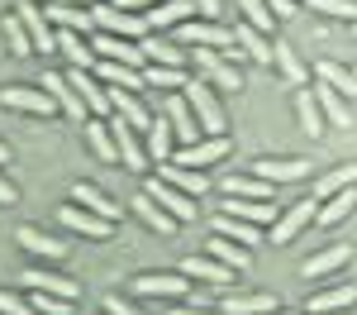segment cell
<instances>
[{
	"mask_svg": "<svg viewBox=\"0 0 357 315\" xmlns=\"http://www.w3.org/2000/svg\"><path fill=\"white\" fill-rule=\"evenodd\" d=\"M186 105H191V115H195V124L205 129V139H224L229 134V110H224V101H220V91L205 82H186Z\"/></svg>",
	"mask_w": 357,
	"mask_h": 315,
	"instance_id": "cell-1",
	"label": "cell"
},
{
	"mask_svg": "<svg viewBox=\"0 0 357 315\" xmlns=\"http://www.w3.org/2000/svg\"><path fill=\"white\" fill-rule=\"evenodd\" d=\"M91 15H96V34H114V38H148L153 24H148V15H134V10H119L110 0H100V5H91Z\"/></svg>",
	"mask_w": 357,
	"mask_h": 315,
	"instance_id": "cell-2",
	"label": "cell"
},
{
	"mask_svg": "<svg viewBox=\"0 0 357 315\" xmlns=\"http://www.w3.org/2000/svg\"><path fill=\"white\" fill-rule=\"evenodd\" d=\"M195 67L215 91H243V67H234L220 48H195Z\"/></svg>",
	"mask_w": 357,
	"mask_h": 315,
	"instance_id": "cell-3",
	"label": "cell"
},
{
	"mask_svg": "<svg viewBox=\"0 0 357 315\" xmlns=\"http://www.w3.org/2000/svg\"><path fill=\"white\" fill-rule=\"evenodd\" d=\"M143 191L158 200L176 225H191V220H195V200L186 196V191H176L172 182H162V177H143Z\"/></svg>",
	"mask_w": 357,
	"mask_h": 315,
	"instance_id": "cell-4",
	"label": "cell"
},
{
	"mask_svg": "<svg viewBox=\"0 0 357 315\" xmlns=\"http://www.w3.org/2000/svg\"><path fill=\"white\" fill-rule=\"evenodd\" d=\"M15 15L24 20L29 38H33V53H48V57H53L57 53V29H53V20H48V10H43L38 0H24Z\"/></svg>",
	"mask_w": 357,
	"mask_h": 315,
	"instance_id": "cell-5",
	"label": "cell"
},
{
	"mask_svg": "<svg viewBox=\"0 0 357 315\" xmlns=\"http://www.w3.org/2000/svg\"><path fill=\"white\" fill-rule=\"evenodd\" d=\"M314 210H319V200H314V196H301L296 205H286V210L272 220V234H267V239H272V244H291V239H296V234L314 220Z\"/></svg>",
	"mask_w": 357,
	"mask_h": 315,
	"instance_id": "cell-6",
	"label": "cell"
},
{
	"mask_svg": "<svg viewBox=\"0 0 357 315\" xmlns=\"http://www.w3.org/2000/svg\"><path fill=\"white\" fill-rule=\"evenodd\" d=\"M176 272H186L191 282H205V286H234V268H224L215 254H191V258H181L176 263Z\"/></svg>",
	"mask_w": 357,
	"mask_h": 315,
	"instance_id": "cell-7",
	"label": "cell"
},
{
	"mask_svg": "<svg viewBox=\"0 0 357 315\" xmlns=\"http://www.w3.org/2000/svg\"><path fill=\"white\" fill-rule=\"evenodd\" d=\"M91 48H96V57L100 62H124V67H148V57H143V43H134V38H114V34H96L91 38Z\"/></svg>",
	"mask_w": 357,
	"mask_h": 315,
	"instance_id": "cell-8",
	"label": "cell"
},
{
	"mask_svg": "<svg viewBox=\"0 0 357 315\" xmlns=\"http://www.w3.org/2000/svg\"><path fill=\"white\" fill-rule=\"evenodd\" d=\"M38 86L57 101V115H67V119H91V110L82 105V96L72 91V82H67V72H43Z\"/></svg>",
	"mask_w": 357,
	"mask_h": 315,
	"instance_id": "cell-9",
	"label": "cell"
},
{
	"mask_svg": "<svg viewBox=\"0 0 357 315\" xmlns=\"http://www.w3.org/2000/svg\"><path fill=\"white\" fill-rule=\"evenodd\" d=\"M310 172H314L310 158H257V163H252V177H262V182H272V186L301 182V177H310Z\"/></svg>",
	"mask_w": 357,
	"mask_h": 315,
	"instance_id": "cell-10",
	"label": "cell"
},
{
	"mask_svg": "<svg viewBox=\"0 0 357 315\" xmlns=\"http://www.w3.org/2000/svg\"><path fill=\"white\" fill-rule=\"evenodd\" d=\"M0 101H5L10 110H24V115H57V101L43 86H5Z\"/></svg>",
	"mask_w": 357,
	"mask_h": 315,
	"instance_id": "cell-11",
	"label": "cell"
},
{
	"mask_svg": "<svg viewBox=\"0 0 357 315\" xmlns=\"http://www.w3.org/2000/svg\"><path fill=\"white\" fill-rule=\"evenodd\" d=\"M220 158H229V134L224 139H195V143H186L181 153H172V163L176 168H210V163H220Z\"/></svg>",
	"mask_w": 357,
	"mask_h": 315,
	"instance_id": "cell-12",
	"label": "cell"
},
{
	"mask_svg": "<svg viewBox=\"0 0 357 315\" xmlns=\"http://www.w3.org/2000/svg\"><path fill=\"white\" fill-rule=\"evenodd\" d=\"M138 296H167V301H181L191 291V277L186 272H143L134 282Z\"/></svg>",
	"mask_w": 357,
	"mask_h": 315,
	"instance_id": "cell-13",
	"label": "cell"
},
{
	"mask_svg": "<svg viewBox=\"0 0 357 315\" xmlns=\"http://www.w3.org/2000/svg\"><path fill=\"white\" fill-rule=\"evenodd\" d=\"M110 110L119 115V119H129L138 134H148V129H153V119H158V115L138 101V91H124V86H110Z\"/></svg>",
	"mask_w": 357,
	"mask_h": 315,
	"instance_id": "cell-14",
	"label": "cell"
},
{
	"mask_svg": "<svg viewBox=\"0 0 357 315\" xmlns=\"http://www.w3.org/2000/svg\"><path fill=\"white\" fill-rule=\"evenodd\" d=\"M220 311L224 315H267V311H281V301L267 296V291H224Z\"/></svg>",
	"mask_w": 357,
	"mask_h": 315,
	"instance_id": "cell-15",
	"label": "cell"
},
{
	"mask_svg": "<svg viewBox=\"0 0 357 315\" xmlns=\"http://www.w3.org/2000/svg\"><path fill=\"white\" fill-rule=\"evenodd\" d=\"M57 220H62L67 229H77V234H86V239H110V234H114V220L91 215V210H82L77 200H72V205H62V210H57Z\"/></svg>",
	"mask_w": 357,
	"mask_h": 315,
	"instance_id": "cell-16",
	"label": "cell"
},
{
	"mask_svg": "<svg viewBox=\"0 0 357 315\" xmlns=\"http://www.w3.org/2000/svg\"><path fill=\"white\" fill-rule=\"evenodd\" d=\"M348 263H353V249L348 244H329V249H319V254H310L301 263V277H314L319 282V277H329V272L348 268Z\"/></svg>",
	"mask_w": 357,
	"mask_h": 315,
	"instance_id": "cell-17",
	"label": "cell"
},
{
	"mask_svg": "<svg viewBox=\"0 0 357 315\" xmlns=\"http://www.w3.org/2000/svg\"><path fill=\"white\" fill-rule=\"evenodd\" d=\"M43 10H48L53 29H72V34H86V38H96V15H91V10H82V5H62V0H48Z\"/></svg>",
	"mask_w": 357,
	"mask_h": 315,
	"instance_id": "cell-18",
	"label": "cell"
},
{
	"mask_svg": "<svg viewBox=\"0 0 357 315\" xmlns=\"http://www.w3.org/2000/svg\"><path fill=\"white\" fill-rule=\"evenodd\" d=\"M191 15H200L195 10V0H162V5H153L148 10V24H153V34H172V29H181Z\"/></svg>",
	"mask_w": 357,
	"mask_h": 315,
	"instance_id": "cell-19",
	"label": "cell"
},
{
	"mask_svg": "<svg viewBox=\"0 0 357 315\" xmlns=\"http://www.w3.org/2000/svg\"><path fill=\"white\" fill-rule=\"evenodd\" d=\"M314 101H319V110H324V119H329V124H338V129L357 124V105H353V101H343L333 86L314 82Z\"/></svg>",
	"mask_w": 357,
	"mask_h": 315,
	"instance_id": "cell-20",
	"label": "cell"
},
{
	"mask_svg": "<svg viewBox=\"0 0 357 315\" xmlns=\"http://www.w3.org/2000/svg\"><path fill=\"white\" fill-rule=\"evenodd\" d=\"M220 215H234V220H248V225H272L276 220V200H248V196H224Z\"/></svg>",
	"mask_w": 357,
	"mask_h": 315,
	"instance_id": "cell-21",
	"label": "cell"
},
{
	"mask_svg": "<svg viewBox=\"0 0 357 315\" xmlns=\"http://www.w3.org/2000/svg\"><path fill=\"white\" fill-rule=\"evenodd\" d=\"M143 43V57L153 62V67H186V53H181V43L172 38V34H148V38H138Z\"/></svg>",
	"mask_w": 357,
	"mask_h": 315,
	"instance_id": "cell-22",
	"label": "cell"
},
{
	"mask_svg": "<svg viewBox=\"0 0 357 315\" xmlns=\"http://www.w3.org/2000/svg\"><path fill=\"white\" fill-rule=\"evenodd\" d=\"M357 306V286L353 282H338L329 291H314L310 301H305V311L310 315H329V311H353Z\"/></svg>",
	"mask_w": 357,
	"mask_h": 315,
	"instance_id": "cell-23",
	"label": "cell"
},
{
	"mask_svg": "<svg viewBox=\"0 0 357 315\" xmlns=\"http://www.w3.org/2000/svg\"><path fill=\"white\" fill-rule=\"evenodd\" d=\"M20 286H29V291H48V296H67V301H77V282H72V277H62V272H38V268H24V272H20Z\"/></svg>",
	"mask_w": 357,
	"mask_h": 315,
	"instance_id": "cell-24",
	"label": "cell"
},
{
	"mask_svg": "<svg viewBox=\"0 0 357 315\" xmlns=\"http://www.w3.org/2000/svg\"><path fill=\"white\" fill-rule=\"evenodd\" d=\"M220 191H224V196H248V200H276V186H272V182H262V177H252V172H234V177H224Z\"/></svg>",
	"mask_w": 357,
	"mask_h": 315,
	"instance_id": "cell-25",
	"label": "cell"
},
{
	"mask_svg": "<svg viewBox=\"0 0 357 315\" xmlns=\"http://www.w3.org/2000/svg\"><path fill=\"white\" fill-rule=\"evenodd\" d=\"M158 177H162V182H172L176 191H186V196H205V191H210V172H200V168H176V163H162V168H158Z\"/></svg>",
	"mask_w": 357,
	"mask_h": 315,
	"instance_id": "cell-26",
	"label": "cell"
},
{
	"mask_svg": "<svg viewBox=\"0 0 357 315\" xmlns=\"http://www.w3.org/2000/svg\"><path fill=\"white\" fill-rule=\"evenodd\" d=\"M72 200H77L82 210H91V215H100V220H119V200L105 196V191L91 186V182H77V186H72Z\"/></svg>",
	"mask_w": 357,
	"mask_h": 315,
	"instance_id": "cell-27",
	"label": "cell"
},
{
	"mask_svg": "<svg viewBox=\"0 0 357 315\" xmlns=\"http://www.w3.org/2000/svg\"><path fill=\"white\" fill-rule=\"evenodd\" d=\"M353 210H357V186H343L338 196L319 200V210H314V220H319V229H333V225H343V220H348Z\"/></svg>",
	"mask_w": 357,
	"mask_h": 315,
	"instance_id": "cell-28",
	"label": "cell"
},
{
	"mask_svg": "<svg viewBox=\"0 0 357 315\" xmlns=\"http://www.w3.org/2000/svg\"><path fill=\"white\" fill-rule=\"evenodd\" d=\"M57 53L67 57L72 67H91V72H96V62H100L96 48H91V38H86V34H72V29H57Z\"/></svg>",
	"mask_w": 357,
	"mask_h": 315,
	"instance_id": "cell-29",
	"label": "cell"
},
{
	"mask_svg": "<svg viewBox=\"0 0 357 315\" xmlns=\"http://www.w3.org/2000/svg\"><path fill=\"white\" fill-rule=\"evenodd\" d=\"M162 115L172 119V134L181 139V148L200 139V124H195V115H191V105H186V96H167V110H162Z\"/></svg>",
	"mask_w": 357,
	"mask_h": 315,
	"instance_id": "cell-30",
	"label": "cell"
},
{
	"mask_svg": "<svg viewBox=\"0 0 357 315\" xmlns=\"http://www.w3.org/2000/svg\"><path fill=\"white\" fill-rule=\"evenodd\" d=\"M314 82L333 86L343 101H353V105H357V77L343 67V62H329V57H324V62H314Z\"/></svg>",
	"mask_w": 357,
	"mask_h": 315,
	"instance_id": "cell-31",
	"label": "cell"
},
{
	"mask_svg": "<svg viewBox=\"0 0 357 315\" xmlns=\"http://www.w3.org/2000/svg\"><path fill=\"white\" fill-rule=\"evenodd\" d=\"M15 239L24 244L29 254H38V258H53V263H62V258H67V244H62L57 234H43V229H33V225L15 229Z\"/></svg>",
	"mask_w": 357,
	"mask_h": 315,
	"instance_id": "cell-32",
	"label": "cell"
},
{
	"mask_svg": "<svg viewBox=\"0 0 357 315\" xmlns=\"http://www.w3.org/2000/svg\"><path fill=\"white\" fill-rule=\"evenodd\" d=\"M272 67H281L286 86H296V91H301V86L310 82V77H314V72H310V67L301 62V53H296L291 43H272Z\"/></svg>",
	"mask_w": 357,
	"mask_h": 315,
	"instance_id": "cell-33",
	"label": "cell"
},
{
	"mask_svg": "<svg viewBox=\"0 0 357 315\" xmlns=\"http://www.w3.org/2000/svg\"><path fill=\"white\" fill-rule=\"evenodd\" d=\"M129 205H134V215H138V220H143L148 229H158V234H167V239L176 234V220H172V215H167V210H162V205H158L153 196H148V191L129 196Z\"/></svg>",
	"mask_w": 357,
	"mask_h": 315,
	"instance_id": "cell-34",
	"label": "cell"
},
{
	"mask_svg": "<svg viewBox=\"0 0 357 315\" xmlns=\"http://www.w3.org/2000/svg\"><path fill=\"white\" fill-rule=\"evenodd\" d=\"M234 43H238L252 62H272V43L276 38H267L262 29H252L248 20H238V24H234Z\"/></svg>",
	"mask_w": 357,
	"mask_h": 315,
	"instance_id": "cell-35",
	"label": "cell"
},
{
	"mask_svg": "<svg viewBox=\"0 0 357 315\" xmlns=\"http://www.w3.org/2000/svg\"><path fill=\"white\" fill-rule=\"evenodd\" d=\"M296 115H301V129L310 134V139H324V129H329V119H324V110H319V101H314V91H296Z\"/></svg>",
	"mask_w": 357,
	"mask_h": 315,
	"instance_id": "cell-36",
	"label": "cell"
},
{
	"mask_svg": "<svg viewBox=\"0 0 357 315\" xmlns=\"http://www.w3.org/2000/svg\"><path fill=\"white\" fill-rule=\"evenodd\" d=\"M210 229L215 234H224V239H234V244H243V249H257L267 234H257V225H248V220H234V215H215L210 220Z\"/></svg>",
	"mask_w": 357,
	"mask_h": 315,
	"instance_id": "cell-37",
	"label": "cell"
},
{
	"mask_svg": "<svg viewBox=\"0 0 357 315\" xmlns=\"http://www.w3.org/2000/svg\"><path fill=\"white\" fill-rule=\"evenodd\" d=\"M143 143H148V158H153L158 168H162V163H172V143H176V134H172V119H167V115H158Z\"/></svg>",
	"mask_w": 357,
	"mask_h": 315,
	"instance_id": "cell-38",
	"label": "cell"
},
{
	"mask_svg": "<svg viewBox=\"0 0 357 315\" xmlns=\"http://www.w3.org/2000/svg\"><path fill=\"white\" fill-rule=\"evenodd\" d=\"M210 254L220 258L224 268H234V272H252V249L234 244V239H224V234H215V239H210Z\"/></svg>",
	"mask_w": 357,
	"mask_h": 315,
	"instance_id": "cell-39",
	"label": "cell"
},
{
	"mask_svg": "<svg viewBox=\"0 0 357 315\" xmlns=\"http://www.w3.org/2000/svg\"><path fill=\"white\" fill-rule=\"evenodd\" d=\"M86 143H91V153L100 158V163H119V143L110 134V119H91L86 124Z\"/></svg>",
	"mask_w": 357,
	"mask_h": 315,
	"instance_id": "cell-40",
	"label": "cell"
},
{
	"mask_svg": "<svg viewBox=\"0 0 357 315\" xmlns=\"http://www.w3.org/2000/svg\"><path fill=\"white\" fill-rule=\"evenodd\" d=\"M96 77L100 82H110V86H124V91H143V72L138 67H124V62H96Z\"/></svg>",
	"mask_w": 357,
	"mask_h": 315,
	"instance_id": "cell-41",
	"label": "cell"
},
{
	"mask_svg": "<svg viewBox=\"0 0 357 315\" xmlns=\"http://www.w3.org/2000/svg\"><path fill=\"white\" fill-rule=\"evenodd\" d=\"M343 186H357V163H348V168L329 172V177H319V186H314L310 196H314V200H329V196H338Z\"/></svg>",
	"mask_w": 357,
	"mask_h": 315,
	"instance_id": "cell-42",
	"label": "cell"
},
{
	"mask_svg": "<svg viewBox=\"0 0 357 315\" xmlns=\"http://www.w3.org/2000/svg\"><path fill=\"white\" fill-rule=\"evenodd\" d=\"M143 82L162 86V91H186L191 77H186V67H153V62H148V67H143Z\"/></svg>",
	"mask_w": 357,
	"mask_h": 315,
	"instance_id": "cell-43",
	"label": "cell"
},
{
	"mask_svg": "<svg viewBox=\"0 0 357 315\" xmlns=\"http://www.w3.org/2000/svg\"><path fill=\"white\" fill-rule=\"evenodd\" d=\"M301 5H310L324 20H348V24H357V0H301Z\"/></svg>",
	"mask_w": 357,
	"mask_h": 315,
	"instance_id": "cell-44",
	"label": "cell"
},
{
	"mask_svg": "<svg viewBox=\"0 0 357 315\" xmlns=\"http://www.w3.org/2000/svg\"><path fill=\"white\" fill-rule=\"evenodd\" d=\"M234 5H238V15H243L252 29H262V34H272V29H276V15L267 10V0H234Z\"/></svg>",
	"mask_w": 357,
	"mask_h": 315,
	"instance_id": "cell-45",
	"label": "cell"
},
{
	"mask_svg": "<svg viewBox=\"0 0 357 315\" xmlns=\"http://www.w3.org/2000/svg\"><path fill=\"white\" fill-rule=\"evenodd\" d=\"M5 38H10V53H15V57L33 53V38H29V29H24L20 15H5Z\"/></svg>",
	"mask_w": 357,
	"mask_h": 315,
	"instance_id": "cell-46",
	"label": "cell"
},
{
	"mask_svg": "<svg viewBox=\"0 0 357 315\" xmlns=\"http://www.w3.org/2000/svg\"><path fill=\"white\" fill-rule=\"evenodd\" d=\"M29 301H33V311L38 315H72L77 301H67V296H48V291H29Z\"/></svg>",
	"mask_w": 357,
	"mask_h": 315,
	"instance_id": "cell-47",
	"label": "cell"
},
{
	"mask_svg": "<svg viewBox=\"0 0 357 315\" xmlns=\"http://www.w3.org/2000/svg\"><path fill=\"white\" fill-rule=\"evenodd\" d=\"M100 311H105V315H143V311H134L124 296H105V301H100Z\"/></svg>",
	"mask_w": 357,
	"mask_h": 315,
	"instance_id": "cell-48",
	"label": "cell"
},
{
	"mask_svg": "<svg viewBox=\"0 0 357 315\" xmlns=\"http://www.w3.org/2000/svg\"><path fill=\"white\" fill-rule=\"evenodd\" d=\"M267 10H272L276 20H291V15L301 10V0H267Z\"/></svg>",
	"mask_w": 357,
	"mask_h": 315,
	"instance_id": "cell-49",
	"label": "cell"
},
{
	"mask_svg": "<svg viewBox=\"0 0 357 315\" xmlns=\"http://www.w3.org/2000/svg\"><path fill=\"white\" fill-rule=\"evenodd\" d=\"M110 5H119V10H134V15H148L153 5H162V0H110Z\"/></svg>",
	"mask_w": 357,
	"mask_h": 315,
	"instance_id": "cell-50",
	"label": "cell"
},
{
	"mask_svg": "<svg viewBox=\"0 0 357 315\" xmlns=\"http://www.w3.org/2000/svg\"><path fill=\"white\" fill-rule=\"evenodd\" d=\"M195 10H200V15H205V20H215V24H220V0H195Z\"/></svg>",
	"mask_w": 357,
	"mask_h": 315,
	"instance_id": "cell-51",
	"label": "cell"
},
{
	"mask_svg": "<svg viewBox=\"0 0 357 315\" xmlns=\"http://www.w3.org/2000/svg\"><path fill=\"white\" fill-rule=\"evenodd\" d=\"M15 200H20V191H15V182H5V177H0V205H15Z\"/></svg>",
	"mask_w": 357,
	"mask_h": 315,
	"instance_id": "cell-52",
	"label": "cell"
},
{
	"mask_svg": "<svg viewBox=\"0 0 357 315\" xmlns=\"http://www.w3.org/2000/svg\"><path fill=\"white\" fill-rule=\"evenodd\" d=\"M167 315H210V311H195V306H181V311H167Z\"/></svg>",
	"mask_w": 357,
	"mask_h": 315,
	"instance_id": "cell-53",
	"label": "cell"
},
{
	"mask_svg": "<svg viewBox=\"0 0 357 315\" xmlns=\"http://www.w3.org/2000/svg\"><path fill=\"white\" fill-rule=\"evenodd\" d=\"M5 163H10V148H5V143H0V168H5Z\"/></svg>",
	"mask_w": 357,
	"mask_h": 315,
	"instance_id": "cell-54",
	"label": "cell"
},
{
	"mask_svg": "<svg viewBox=\"0 0 357 315\" xmlns=\"http://www.w3.org/2000/svg\"><path fill=\"white\" fill-rule=\"evenodd\" d=\"M62 5H100V0H62Z\"/></svg>",
	"mask_w": 357,
	"mask_h": 315,
	"instance_id": "cell-55",
	"label": "cell"
},
{
	"mask_svg": "<svg viewBox=\"0 0 357 315\" xmlns=\"http://www.w3.org/2000/svg\"><path fill=\"white\" fill-rule=\"evenodd\" d=\"M267 315H301V311H267Z\"/></svg>",
	"mask_w": 357,
	"mask_h": 315,
	"instance_id": "cell-56",
	"label": "cell"
},
{
	"mask_svg": "<svg viewBox=\"0 0 357 315\" xmlns=\"http://www.w3.org/2000/svg\"><path fill=\"white\" fill-rule=\"evenodd\" d=\"M329 315H348V311H329Z\"/></svg>",
	"mask_w": 357,
	"mask_h": 315,
	"instance_id": "cell-57",
	"label": "cell"
},
{
	"mask_svg": "<svg viewBox=\"0 0 357 315\" xmlns=\"http://www.w3.org/2000/svg\"><path fill=\"white\" fill-rule=\"evenodd\" d=\"M353 34H357V24H353Z\"/></svg>",
	"mask_w": 357,
	"mask_h": 315,
	"instance_id": "cell-58",
	"label": "cell"
},
{
	"mask_svg": "<svg viewBox=\"0 0 357 315\" xmlns=\"http://www.w3.org/2000/svg\"><path fill=\"white\" fill-rule=\"evenodd\" d=\"M353 77H357V72H353Z\"/></svg>",
	"mask_w": 357,
	"mask_h": 315,
	"instance_id": "cell-59",
	"label": "cell"
}]
</instances>
